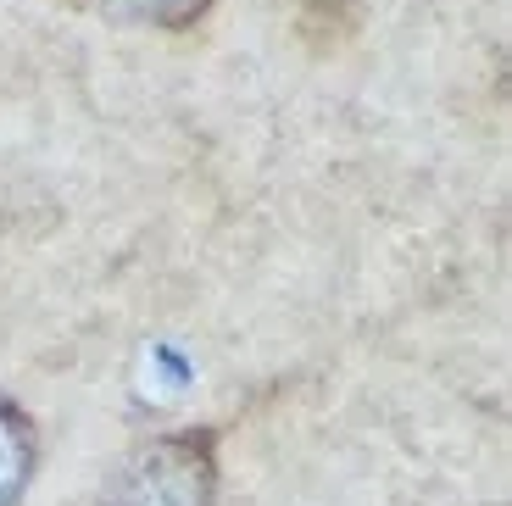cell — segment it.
<instances>
[{
  "mask_svg": "<svg viewBox=\"0 0 512 506\" xmlns=\"http://www.w3.org/2000/svg\"><path fill=\"white\" fill-rule=\"evenodd\" d=\"M112 23H151V28H190L212 0H90Z\"/></svg>",
  "mask_w": 512,
  "mask_h": 506,
  "instance_id": "3957f363",
  "label": "cell"
},
{
  "mask_svg": "<svg viewBox=\"0 0 512 506\" xmlns=\"http://www.w3.org/2000/svg\"><path fill=\"white\" fill-rule=\"evenodd\" d=\"M34 456H39L34 423L12 401H0V506L23 501L28 479H34Z\"/></svg>",
  "mask_w": 512,
  "mask_h": 506,
  "instance_id": "7a4b0ae2",
  "label": "cell"
},
{
  "mask_svg": "<svg viewBox=\"0 0 512 506\" xmlns=\"http://www.w3.org/2000/svg\"><path fill=\"white\" fill-rule=\"evenodd\" d=\"M218 495V456L212 434H167L134 451L106 484L101 506H212Z\"/></svg>",
  "mask_w": 512,
  "mask_h": 506,
  "instance_id": "6da1fadb",
  "label": "cell"
}]
</instances>
